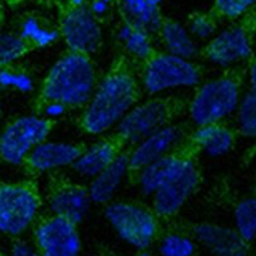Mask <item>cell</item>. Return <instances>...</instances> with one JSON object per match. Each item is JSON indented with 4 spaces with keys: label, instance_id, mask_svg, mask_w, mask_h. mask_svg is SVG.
<instances>
[{
    "label": "cell",
    "instance_id": "6da1fadb",
    "mask_svg": "<svg viewBox=\"0 0 256 256\" xmlns=\"http://www.w3.org/2000/svg\"><path fill=\"white\" fill-rule=\"evenodd\" d=\"M200 182L194 159L174 152L138 172L136 184L150 209L159 218H172L184 208Z\"/></svg>",
    "mask_w": 256,
    "mask_h": 256
},
{
    "label": "cell",
    "instance_id": "7a4b0ae2",
    "mask_svg": "<svg viewBox=\"0 0 256 256\" xmlns=\"http://www.w3.org/2000/svg\"><path fill=\"white\" fill-rule=\"evenodd\" d=\"M139 85L128 70H114L98 82L88 104L82 108V125L85 132L102 136L115 130L120 120L138 102Z\"/></svg>",
    "mask_w": 256,
    "mask_h": 256
},
{
    "label": "cell",
    "instance_id": "3957f363",
    "mask_svg": "<svg viewBox=\"0 0 256 256\" xmlns=\"http://www.w3.org/2000/svg\"><path fill=\"white\" fill-rule=\"evenodd\" d=\"M98 72L90 56L68 52L48 72L42 94L45 100L62 102L68 109L84 108L96 88Z\"/></svg>",
    "mask_w": 256,
    "mask_h": 256
},
{
    "label": "cell",
    "instance_id": "277c9868",
    "mask_svg": "<svg viewBox=\"0 0 256 256\" xmlns=\"http://www.w3.org/2000/svg\"><path fill=\"white\" fill-rule=\"evenodd\" d=\"M242 92V82L232 74H222L200 82L189 102L190 122L195 128L226 124L234 118Z\"/></svg>",
    "mask_w": 256,
    "mask_h": 256
},
{
    "label": "cell",
    "instance_id": "5b68a950",
    "mask_svg": "<svg viewBox=\"0 0 256 256\" xmlns=\"http://www.w3.org/2000/svg\"><path fill=\"white\" fill-rule=\"evenodd\" d=\"M104 219L115 235L138 252H148L158 240V216L145 205L114 200L104 206Z\"/></svg>",
    "mask_w": 256,
    "mask_h": 256
},
{
    "label": "cell",
    "instance_id": "8992f818",
    "mask_svg": "<svg viewBox=\"0 0 256 256\" xmlns=\"http://www.w3.org/2000/svg\"><path fill=\"white\" fill-rule=\"evenodd\" d=\"M142 88L150 96L179 89H192L202 82V72L194 60L184 59L169 52H155L144 62Z\"/></svg>",
    "mask_w": 256,
    "mask_h": 256
},
{
    "label": "cell",
    "instance_id": "52a82bcc",
    "mask_svg": "<svg viewBox=\"0 0 256 256\" xmlns=\"http://www.w3.org/2000/svg\"><path fill=\"white\" fill-rule=\"evenodd\" d=\"M39 195L22 182L0 184V234L20 238L29 232L39 218Z\"/></svg>",
    "mask_w": 256,
    "mask_h": 256
},
{
    "label": "cell",
    "instance_id": "ba28073f",
    "mask_svg": "<svg viewBox=\"0 0 256 256\" xmlns=\"http://www.w3.org/2000/svg\"><path fill=\"white\" fill-rule=\"evenodd\" d=\"M52 122L42 115L28 114L15 118L0 132V159L10 166L25 164L30 152L48 140Z\"/></svg>",
    "mask_w": 256,
    "mask_h": 256
},
{
    "label": "cell",
    "instance_id": "9c48e42d",
    "mask_svg": "<svg viewBox=\"0 0 256 256\" xmlns=\"http://www.w3.org/2000/svg\"><path fill=\"white\" fill-rule=\"evenodd\" d=\"M204 56L210 65L222 70L246 66L255 58L252 29L246 22H232L205 44Z\"/></svg>",
    "mask_w": 256,
    "mask_h": 256
},
{
    "label": "cell",
    "instance_id": "30bf717a",
    "mask_svg": "<svg viewBox=\"0 0 256 256\" xmlns=\"http://www.w3.org/2000/svg\"><path fill=\"white\" fill-rule=\"evenodd\" d=\"M58 30L60 39H62L70 52L90 56L102 45V30L100 20H98L88 5L62 0Z\"/></svg>",
    "mask_w": 256,
    "mask_h": 256
},
{
    "label": "cell",
    "instance_id": "8fae6325",
    "mask_svg": "<svg viewBox=\"0 0 256 256\" xmlns=\"http://www.w3.org/2000/svg\"><path fill=\"white\" fill-rule=\"evenodd\" d=\"M170 106L165 100L150 98L136 102L115 128L118 142L132 148L169 124Z\"/></svg>",
    "mask_w": 256,
    "mask_h": 256
},
{
    "label": "cell",
    "instance_id": "7c38bea8",
    "mask_svg": "<svg viewBox=\"0 0 256 256\" xmlns=\"http://www.w3.org/2000/svg\"><path fill=\"white\" fill-rule=\"evenodd\" d=\"M32 242L40 256H80L82 250L76 225L52 215L35 225Z\"/></svg>",
    "mask_w": 256,
    "mask_h": 256
},
{
    "label": "cell",
    "instance_id": "4fadbf2b",
    "mask_svg": "<svg viewBox=\"0 0 256 256\" xmlns=\"http://www.w3.org/2000/svg\"><path fill=\"white\" fill-rule=\"evenodd\" d=\"M184 140L185 134L182 128L169 122L130 148V152H126L130 168L138 172L148 165L178 152Z\"/></svg>",
    "mask_w": 256,
    "mask_h": 256
},
{
    "label": "cell",
    "instance_id": "5bb4252c",
    "mask_svg": "<svg viewBox=\"0 0 256 256\" xmlns=\"http://www.w3.org/2000/svg\"><path fill=\"white\" fill-rule=\"evenodd\" d=\"M192 238L212 256H250L249 244L232 226L215 222H200L192 228Z\"/></svg>",
    "mask_w": 256,
    "mask_h": 256
},
{
    "label": "cell",
    "instance_id": "9a60e30c",
    "mask_svg": "<svg viewBox=\"0 0 256 256\" xmlns=\"http://www.w3.org/2000/svg\"><path fill=\"white\" fill-rule=\"evenodd\" d=\"M92 202L88 189L80 185H65L59 188L48 199V208L52 216L62 218L74 225L86 220Z\"/></svg>",
    "mask_w": 256,
    "mask_h": 256
},
{
    "label": "cell",
    "instance_id": "2e32d148",
    "mask_svg": "<svg viewBox=\"0 0 256 256\" xmlns=\"http://www.w3.org/2000/svg\"><path fill=\"white\" fill-rule=\"evenodd\" d=\"M82 148L74 142L45 140L38 145L25 164L36 172H49L72 166Z\"/></svg>",
    "mask_w": 256,
    "mask_h": 256
},
{
    "label": "cell",
    "instance_id": "e0dca14e",
    "mask_svg": "<svg viewBox=\"0 0 256 256\" xmlns=\"http://www.w3.org/2000/svg\"><path fill=\"white\" fill-rule=\"evenodd\" d=\"M130 172L132 170L130 168L128 154L120 152L106 169L102 170L99 175L89 182L86 189L92 205L105 206L114 202L115 196L129 176Z\"/></svg>",
    "mask_w": 256,
    "mask_h": 256
},
{
    "label": "cell",
    "instance_id": "ac0fdd59",
    "mask_svg": "<svg viewBox=\"0 0 256 256\" xmlns=\"http://www.w3.org/2000/svg\"><path fill=\"white\" fill-rule=\"evenodd\" d=\"M192 144L202 155L219 159L229 155L236 142V132L228 124H212L198 126L192 132Z\"/></svg>",
    "mask_w": 256,
    "mask_h": 256
},
{
    "label": "cell",
    "instance_id": "d6986e66",
    "mask_svg": "<svg viewBox=\"0 0 256 256\" xmlns=\"http://www.w3.org/2000/svg\"><path fill=\"white\" fill-rule=\"evenodd\" d=\"M120 152L114 140L99 139L82 149L72 168L78 176L90 182L106 169Z\"/></svg>",
    "mask_w": 256,
    "mask_h": 256
},
{
    "label": "cell",
    "instance_id": "ffe728a7",
    "mask_svg": "<svg viewBox=\"0 0 256 256\" xmlns=\"http://www.w3.org/2000/svg\"><path fill=\"white\" fill-rule=\"evenodd\" d=\"M164 0H116L122 19L142 28L152 35L159 32L162 24Z\"/></svg>",
    "mask_w": 256,
    "mask_h": 256
},
{
    "label": "cell",
    "instance_id": "44dd1931",
    "mask_svg": "<svg viewBox=\"0 0 256 256\" xmlns=\"http://www.w3.org/2000/svg\"><path fill=\"white\" fill-rule=\"evenodd\" d=\"M158 35L165 52L189 60H194L199 54V42H195L186 25L176 20L164 18Z\"/></svg>",
    "mask_w": 256,
    "mask_h": 256
},
{
    "label": "cell",
    "instance_id": "7402d4cb",
    "mask_svg": "<svg viewBox=\"0 0 256 256\" xmlns=\"http://www.w3.org/2000/svg\"><path fill=\"white\" fill-rule=\"evenodd\" d=\"M154 35L148 30L122 19L116 30V39L128 55L138 62H145L155 54Z\"/></svg>",
    "mask_w": 256,
    "mask_h": 256
},
{
    "label": "cell",
    "instance_id": "603a6c76",
    "mask_svg": "<svg viewBox=\"0 0 256 256\" xmlns=\"http://www.w3.org/2000/svg\"><path fill=\"white\" fill-rule=\"evenodd\" d=\"M232 226L248 244L256 240V198L254 195L242 198L235 204Z\"/></svg>",
    "mask_w": 256,
    "mask_h": 256
},
{
    "label": "cell",
    "instance_id": "cb8c5ba5",
    "mask_svg": "<svg viewBox=\"0 0 256 256\" xmlns=\"http://www.w3.org/2000/svg\"><path fill=\"white\" fill-rule=\"evenodd\" d=\"M234 129L240 136L256 140V92L244 89L234 118Z\"/></svg>",
    "mask_w": 256,
    "mask_h": 256
},
{
    "label": "cell",
    "instance_id": "d4e9b609",
    "mask_svg": "<svg viewBox=\"0 0 256 256\" xmlns=\"http://www.w3.org/2000/svg\"><path fill=\"white\" fill-rule=\"evenodd\" d=\"M19 35L28 45L36 48L50 46L60 39L59 30L46 26L36 18L25 19L20 28Z\"/></svg>",
    "mask_w": 256,
    "mask_h": 256
},
{
    "label": "cell",
    "instance_id": "484cf974",
    "mask_svg": "<svg viewBox=\"0 0 256 256\" xmlns=\"http://www.w3.org/2000/svg\"><path fill=\"white\" fill-rule=\"evenodd\" d=\"M256 10V0H214L212 14L232 22H248Z\"/></svg>",
    "mask_w": 256,
    "mask_h": 256
},
{
    "label": "cell",
    "instance_id": "4316f807",
    "mask_svg": "<svg viewBox=\"0 0 256 256\" xmlns=\"http://www.w3.org/2000/svg\"><path fill=\"white\" fill-rule=\"evenodd\" d=\"M196 242L192 235L166 232L158 240V256H195Z\"/></svg>",
    "mask_w": 256,
    "mask_h": 256
},
{
    "label": "cell",
    "instance_id": "83f0119b",
    "mask_svg": "<svg viewBox=\"0 0 256 256\" xmlns=\"http://www.w3.org/2000/svg\"><path fill=\"white\" fill-rule=\"evenodd\" d=\"M29 45L16 32H0V69L12 66L28 52Z\"/></svg>",
    "mask_w": 256,
    "mask_h": 256
},
{
    "label": "cell",
    "instance_id": "f1b7e54d",
    "mask_svg": "<svg viewBox=\"0 0 256 256\" xmlns=\"http://www.w3.org/2000/svg\"><path fill=\"white\" fill-rule=\"evenodd\" d=\"M0 86L4 90L19 92V94H30L35 89L34 78L26 72L6 66L0 69Z\"/></svg>",
    "mask_w": 256,
    "mask_h": 256
},
{
    "label": "cell",
    "instance_id": "f546056e",
    "mask_svg": "<svg viewBox=\"0 0 256 256\" xmlns=\"http://www.w3.org/2000/svg\"><path fill=\"white\" fill-rule=\"evenodd\" d=\"M196 42H208L218 32L216 16L212 12H194L186 24Z\"/></svg>",
    "mask_w": 256,
    "mask_h": 256
},
{
    "label": "cell",
    "instance_id": "4dcf8cb0",
    "mask_svg": "<svg viewBox=\"0 0 256 256\" xmlns=\"http://www.w3.org/2000/svg\"><path fill=\"white\" fill-rule=\"evenodd\" d=\"M5 256H40L36 246L32 242L18 239L10 246L9 252Z\"/></svg>",
    "mask_w": 256,
    "mask_h": 256
},
{
    "label": "cell",
    "instance_id": "1f68e13d",
    "mask_svg": "<svg viewBox=\"0 0 256 256\" xmlns=\"http://www.w3.org/2000/svg\"><path fill=\"white\" fill-rule=\"evenodd\" d=\"M88 6L98 20H102L112 14L116 0H86Z\"/></svg>",
    "mask_w": 256,
    "mask_h": 256
},
{
    "label": "cell",
    "instance_id": "d6a6232c",
    "mask_svg": "<svg viewBox=\"0 0 256 256\" xmlns=\"http://www.w3.org/2000/svg\"><path fill=\"white\" fill-rule=\"evenodd\" d=\"M68 108L62 105V102H52V100H45L42 105V116L50 122L52 120H59L66 114Z\"/></svg>",
    "mask_w": 256,
    "mask_h": 256
},
{
    "label": "cell",
    "instance_id": "836d02e7",
    "mask_svg": "<svg viewBox=\"0 0 256 256\" xmlns=\"http://www.w3.org/2000/svg\"><path fill=\"white\" fill-rule=\"evenodd\" d=\"M242 85H244V89L256 92V56L246 65Z\"/></svg>",
    "mask_w": 256,
    "mask_h": 256
},
{
    "label": "cell",
    "instance_id": "e575fe53",
    "mask_svg": "<svg viewBox=\"0 0 256 256\" xmlns=\"http://www.w3.org/2000/svg\"><path fill=\"white\" fill-rule=\"evenodd\" d=\"M246 24H249V25H250V28H252V29H255V30H256V10H255L254 14H252V16L250 18L249 22H246Z\"/></svg>",
    "mask_w": 256,
    "mask_h": 256
},
{
    "label": "cell",
    "instance_id": "d590c367",
    "mask_svg": "<svg viewBox=\"0 0 256 256\" xmlns=\"http://www.w3.org/2000/svg\"><path fill=\"white\" fill-rule=\"evenodd\" d=\"M5 2H6L8 5H10V6H16V5H19L22 0H5Z\"/></svg>",
    "mask_w": 256,
    "mask_h": 256
},
{
    "label": "cell",
    "instance_id": "8d00e7d4",
    "mask_svg": "<svg viewBox=\"0 0 256 256\" xmlns=\"http://www.w3.org/2000/svg\"><path fill=\"white\" fill-rule=\"evenodd\" d=\"M135 256H158V255L152 254V252H138Z\"/></svg>",
    "mask_w": 256,
    "mask_h": 256
},
{
    "label": "cell",
    "instance_id": "74e56055",
    "mask_svg": "<svg viewBox=\"0 0 256 256\" xmlns=\"http://www.w3.org/2000/svg\"><path fill=\"white\" fill-rule=\"evenodd\" d=\"M68 2H72L74 4H79V5H88L86 0H68Z\"/></svg>",
    "mask_w": 256,
    "mask_h": 256
},
{
    "label": "cell",
    "instance_id": "f35d334b",
    "mask_svg": "<svg viewBox=\"0 0 256 256\" xmlns=\"http://www.w3.org/2000/svg\"><path fill=\"white\" fill-rule=\"evenodd\" d=\"M2 89L0 86V118H2Z\"/></svg>",
    "mask_w": 256,
    "mask_h": 256
},
{
    "label": "cell",
    "instance_id": "ab89813d",
    "mask_svg": "<svg viewBox=\"0 0 256 256\" xmlns=\"http://www.w3.org/2000/svg\"><path fill=\"white\" fill-rule=\"evenodd\" d=\"M2 0H0V12H2Z\"/></svg>",
    "mask_w": 256,
    "mask_h": 256
},
{
    "label": "cell",
    "instance_id": "60d3db41",
    "mask_svg": "<svg viewBox=\"0 0 256 256\" xmlns=\"http://www.w3.org/2000/svg\"><path fill=\"white\" fill-rule=\"evenodd\" d=\"M2 170H0V184H2Z\"/></svg>",
    "mask_w": 256,
    "mask_h": 256
},
{
    "label": "cell",
    "instance_id": "b9f144b4",
    "mask_svg": "<svg viewBox=\"0 0 256 256\" xmlns=\"http://www.w3.org/2000/svg\"><path fill=\"white\" fill-rule=\"evenodd\" d=\"M254 196L256 198V186H255V192H254Z\"/></svg>",
    "mask_w": 256,
    "mask_h": 256
},
{
    "label": "cell",
    "instance_id": "7bdbcfd3",
    "mask_svg": "<svg viewBox=\"0 0 256 256\" xmlns=\"http://www.w3.org/2000/svg\"><path fill=\"white\" fill-rule=\"evenodd\" d=\"M0 256H5V255H4V254H2V252H0Z\"/></svg>",
    "mask_w": 256,
    "mask_h": 256
},
{
    "label": "cell",
    "instance_id": "ee69618b",
    "mask_svg": "<svg viewBox=\"0 0 256 256\" xmlns=\"http://www.w3.org/2000/svg\"><path fill=\"white\" fill-rule=\"evenodd\" d=\"M255 152H256V140H255Z\"/></svg>",
    "mask_w": 256,
    "mask_h": 256
}]
</instances>
